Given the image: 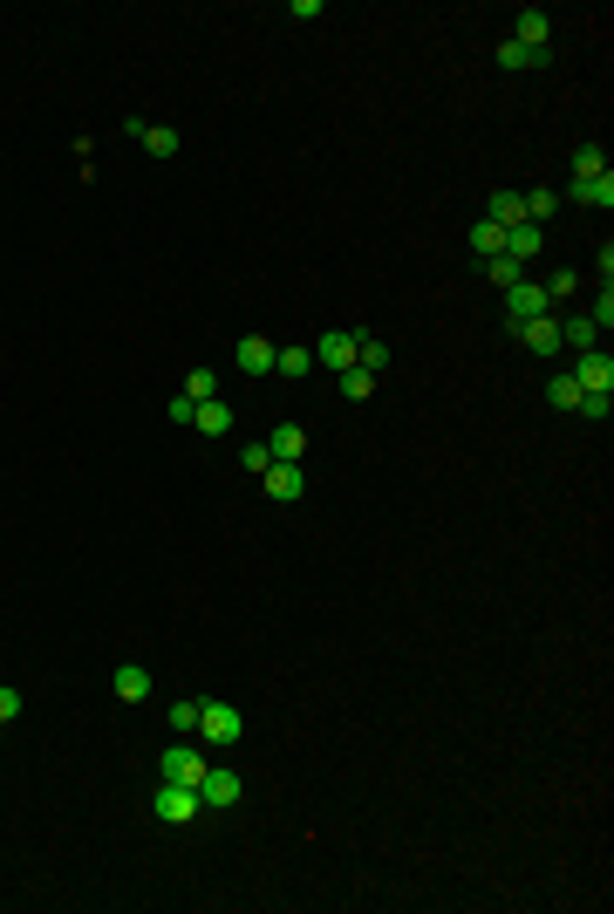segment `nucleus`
<instances>
[{
  "mask_svg": "<svg viewBox=\"0 0 614 914\" xmlns=\"http://www.w3.org/2000/svg\"><path fill=\"white\" fill-rule=\"evenodd\" d=\"M137 144H144L151 157H178V130H171V123H144V137H137Z\"/></svg>",
  "mask_w": 614,
  "mask_h": 914,
  "instance_id": "21",
  "label": "nucleus"
},
{
  "mask_svg": "<svg viewBox=\"0 0 614 914\" xmlns=\"http://www.w3.org/2000/svg\"><path fill=\"white\" fill-rule=\"evenodd\" d=\"M546 396H553V410H580V382L574 376H553V382H546Z\"/></svg>",
  "mask_w": 614,
  "mask_h": 914,
  "instance_id": "25",
  "label": "nucleus"
},
{
  "mask_svg": "<svg viewBox=\"0 0 614 914\" xmlns=\"http://www.w3.org/2000/svg\"><path fill=\"white\" fill-rule=\"evenodd\" d=\"M355 369H369V376L383 382V369H389V348H383V335H369V328H355Z\"/></svg>",
  "mask_w": 614,
  "mask_h": 914,
  "instance_id": "11",
  "label": "nucleus"
},
{
  "mask_svg": "<svg viewBox=\"0 0 614 914\" xmlns=\"http://www.w3.org/2000/svg\"><path fill=\"white\" fill-rule=\"evenodd\" d=\"M260 485H267L273 505H294V498L307 492V471H301V464H267V471H260Z\"/></svg>",
  "mask_w": 614,
  "mask_h": 914,
  "instance_id": "6",
  "label": "nucleus"
},
{
  "mask_svg": "<svg viewBox=\"0 0 614 914\" xmlns=\"http://www.w3.org/2000/svg\"><path fill=\"white\" fill-rule=\"evenodd\" d=\"M485 219H492V226H519V219H526V198H519V191H492V212H485Z\"/></svg>",
  "mask_w": 614,
  "mask_h": 914,
  "instance_id": "16",
  "label": "nucleus"
},
{
  "mask_svg": "<svg viewBox=\"0 0 614 914\" xmlns=\"http://www.w3.org/2000/svg\"><path fill=\"white\" fill-rule=\"evenodd\" d=\"M185 396H192V403H212V396H219V376H212V369H192V376H185Z\"/></svg>",
  "mask_w": 614,
  "mask_h": 914,
  "instance_id": "26",
  "label": "nucleus"
},
{
  "mask_svg": "<svg viewBox=\"0 0 614 914\" xmlns=\"http://www.w3.org/2000/svg\"><path fill=\"white\" fill-rule=\"evenodd\" d=\"M594 342H601V335H594V321H587V314H574V321H560V348H574V355H587Z\"/></svg>",
  "mask_w": 614,
  "mask_h": 914,
  "instance_id": "20",
  "label": "nucleus"
},
{
  "mask_svg": "<svg viewBox=\"0 0 614 914\" xmlns=\"http://www.w3.org/2000/svg\"><path fill=\"white\" fill-rule=\"evenodd\" d=\"M267 451H273V464H301V451H307V430L301 423H280L267 437Z\"/></svg>",
  "mask_w": 614,
  "mask_h": 914,
  "instance_id": "12",
  "label": "nucleus"
},
{
  "mask_svg": "<svg viewBox=\"0 0 614 914\" xmlns=\"http://www.w3.org/2000/svg\"><path fill=\"white\" fill-rule=\"evenodd\" d=\"M192 423L205 430V437H226V430H232V410L212 396V403H198V410H192Z\"/></svg>",
  "mask_w": 614,
  "mask_h": 914,
  "instance_id": "19",
  "label": "nucleus"
},
{
  "mask_svg": "<svg viewBox=\"0 0 614 914\" xmlns=\"http://www.w3.org/2000/svg\"><path fill=\"white\" fill-rule=\"evenodd\" d=\"M587 321H594V335H608V321H614V294L608 287H601V301L587 307Z\"/></svg>",
  "mask_w": 614,
  "mask_h": 914,
  "instance_id": "28",
  "label": "nucleus"
},
{
  "mask_svg": "<svg viewBox=\"0 0 614 914\" xmlns=\"http://www.w3.org/2000/svg\"><path fill=\"white\" fill-rule=\"evenodd\" d=\"M608 410H614V396H580V417H594V423H601Z\"/></svg>",
  "mask_w": 614,
  "mask_h": 914,
  "instance_id": "32",
  "label": "nucleus"
},
{
  "mask_svg": "<svg viewBox=\"0 0 614 914\" xmlns=\"http://www.w3.org/2000/svg\"><path fill=\"white\" fill-rule=\"evenodd\" d=\"M567 376L580 382V396H614V355L608 348H587V355H574Z\"/></svg>",
  "mask_w": 614,
  "mask_h": 914,
  "instance_id": "4",
  "label": "nucleus"
},
{
  "mask_svg": "<svg viewBox=\"0 0 614 914\" xmlns=\"http://www.w3.org/2000/svg\"><path fill=\"white\" fill-rule=\"evenodd\" d=\"M533 314H546V287H533V280L505 287V321H512V328H519V321H533Z\"/></svg>",
  "mask_w": 614,
  "mask_h": 914,
  "instance_id": "7",
  "label": "nucleus"
},
{
  "mask_svg": "<svg viewBox=\"0 0 614 914\" xmlns=\"http://www.w3.org/2000/svg\"><path fill=\"white\" fill-rule=\"evenodd\" d=\"M171 730H198V696H185V703H171Z\"/></svg>",
  "mask_w": 614,
  "mask_h": 914,
  "instance_id": "29",
  "label": "nucleus"
},
{
  "mask_svg": "<svg viewBox=\"0 0 614 914\" xmlns=\"http://www.w3.org/2000/svg\"><path fill=\"white\" fill-rule=\"evenodd\" d=\"M512 21H519V28H512L519 48H546V7H519Z\"/></svg>",
  "mask_w": 614,
  "mask_h": 914,
  "instance_id": "14",
  "label": "nucleus"
},
{
  "mask_svg": "<svg viewBox=\"0 0 614 914\" xmlns=\"http://www.w3.org/2000/svg\"><path fill=\"white\" fill-rule=\"evenodd\" d=\"M342 396H348V403H362V396H376V376H369V369H348V376H342Z\"/></svg>",
  "mask_w": 614,
  "mask_h": 914,
  "instance_id": "27",
  "label": "nucleus"
},
{
  "mask_svg": "<svg viewBox=\"0 0 614 914\" xmlns=\"http://www.w3.org/2000/svg\"><path fill=\"white\" fill-rule=\"evenodd\" d=\"M116 696H123V703H144V696H151V669H144V662H123V669H116Z\"/></svg>",
  "mask_w": 614,
  "mask_h": 914,
  "instance_id": "15",
  "label": "nucleus"
},
{
  "mask_svg": "<svg viewBox=\"0 0 614 914\" xmlns=\"http://www.w3.org/2000/svg\"><path fill=\"white\" fill-rule=\"evenodd\" d=\"M601 171H608V151H601V144H580L574 151V178H601Z\"/></svg>",
  "mask_w": 614,
  "mask_h": 914,
  "instance_id": "23",
  "label": "nucleus"
},
{
  "mask_svg": "<svg viewBox=\"0 0 614 914\" xmlns=\"http://www.w3.org/2000/svg\"><path fill=\"white\" fill-rule=\"evenodd\" d=\"M246 799V778L239 771H226V764H205L198 771V805H212V812H226V805Z\"/></svg>",
  "mask_w": 614,
  "mask_h": 914,
  "instance_id": "1",
  "label": "nucleus"
},
{
  "mask_svg": "<svg viewBox=\"0 0 614 914\" xmlns=\"http://www.w3.org/2000/svg\"><path fill=\"white\" fill-rule=\"evenodd\" d=\"M198 771H205V751H198V744H171V751L157 758V778H164V785H198Z\"/></svg>",
  "mask_w": 614,
  "mask_h": 914,
  "instance_id": "5",
  "label": "nucleus"
},
{
  "mask_svg": "<svg viewBox=\"0 0 614 914\" xmlns=\"http://www.w3.org/2000/svg\"><path fill=\"white\" fill-rule=\"evenodd\" d=\"M232 362H239L246 376H273V342H267V335H239Z\"/></svg>",
  "mask_w": 614,
  "mask_h": 914,
  "instance_id": "9",
  "label": "nucleus"
},
{
  "mask_svg": "<svg viewBox=\"0 0 614 914\" xmlns=\"http://www.w3.org/2000/svg\"><path fill=\"white\" fill-rule=\"evenodd\" d=\"M14 717H21V689L0 683V724H14Z\"/></svg>",
  "mask_w": 614,
  "mask_h": 914,
  "instance_id": "31",
  "label": "nucleus"
},
{
  "mask_svg": "<svg viewBox=\"0 0 614 914\" xmlns=\"http://www.w3.org/2000/svg\"><path fill=\"white\" fill-rule=\"evenodd\" d=\"M567 198H574V205H601V212H608V205H614V171H601V178H574V191H567Z\"/></svg>",
  "mask_w": 614,
  "mask_h": 914,
  "instance_id": "13",
  "label": "nucleus"
},
{
  "mask_svg": "<svg viewBox=\"0 0 614 914\" xmlns=\"http://www.w3.org/2000/svg\"><path fill=\"white\" fill-rule=\"evenodd\" d=\"M499 69H546V48H519V41H505Z\"/></svg>",
  "mask_w": 614,
  "mask_h": 914,
  "instance_id": "22",
  "label": "nucleus"
},
{
  "mask_svg": "<svg viewBox=\"0 0 614 914\" xmlns=\"http://www.w3.org/2000/svg\"><path fill=\"white\" fill-rule=\"evenodd\" d=\"M512 335L533 348V355H560V321H553V314H533V321H519Z\"/></svg>",
  "mask_w": 614,
  "mask_h": 914,
  "instance_id": "8",
  "label": "nucleus"
},
{
  "mask_svg": "<svg viewBox=\"0 0 614 914\" xmlns=\"http://www.w3.org/2000/svg\"><path fill=\"white\" fill-rule=\"evenodd\" d=\"M471 253H478V260H499V253H505V226L478 219V226H471Z\"/></svg>",
  "mask_w": 614,
  "mask_h": 914,
  "instance_id": "18",
  "label": "nucleus"
},
{
  "mask_svg": "<svg viewBox=\"0 0 614 914\" xmlns=\"http://www.w3.org/2000/svg\"><path fill=\"white\" fill-rule=\"evenodd\" d=\"M485 280H492V287H519V280H526V267H519V260H485Z\"/></svg>",
  "mask_w": 614,
  "mask_h": 914,
  "instance_id": "24",
  "label": "nucleus"
},
{
  "mask_svg": "<svg viewBox=\"0 0 614 914\" xmlns=\"http://www.w3.org/2000/svg\"><path fill=\"white\" fill-rule=\"evenodd\" d=\"M239 464H246V471H267L273 451H267V444H246V451H239Z\"/></svg>",
  "mask_w": 614,
  "mask_h": 914,
  "instance_id": "30",
  "label": "nucleus"
},
{
  "mask_svg": "<svg viewBox=\"0 0 614 914\" xmlns=\"http://www.w3.org/2000/svg\"><path fill=\"white\" fill-rule=\"evenodd\" d=\"M314 362H328L335 376H348V369H355V335H321V342H314Z\"/></svg>",
  "mask_w": 614,
  "mask_h": 914,
  "instance_id": "10",
  "label": "nucleus"
},
{
  "mask_svg": "<svg viewBox=\"0 0 614 914\" xmlns=\"http://www.w3.org/2000/svg\"><path fill=\"white\" fill-rule=\"evenodd\" d=\"M198 737L226 751V744H239V737H246V717H239L232 703H198Z\"/></svg>",
  "mask_w": 614,
  "mask_h": 914,
  "instance_id": "2",
  "label": "nucleus"
},
{
  "mask_svg": "<svg viewBox=\"0 0 614 914\" xmlns=\"http://www.w3.org/2000/svg\"><path fill=\"white\" fill-rule=\"evenodd\" d=\"M307 369H314V348H273V376H287V382H301Z\"/></svg>",
  "mask_w": 614,
  "mask_h": 914,
  "instance_id": "17",
  "label": "nucleus"
},
{
  "mask_svg": "<svg viewBox=\"0 0 614 914\" xmlns=\"http://www.w3.org/2000/svg\"><path fill=\"white\" fill-rule=\"evenodd\" d=\"M151 812L164 819V826H185V819H198V812H205V805H198V785H164V778H157Z\"/></svg>",
  "mask_w": 614,
  "mask_h": 914,
  "instance_id": "3",
  "label": "nucleus"
}]
</instances>
